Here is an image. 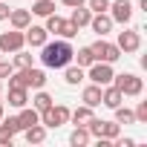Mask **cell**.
Masks as SVG:
<instances>
[{
	"mask_svg": "<svg viewBox=\"0 0 147 147\" xmlns=\"http://www.w3.org/2000/svg\"><path fill=\"white\" fill-rule=\"evenodd\" d=\"M72 52H75V49H72V43L69 40H55V43H43L40 46V61H43V66L46 69H63L66 63H72Z\"/></svg>",
	"mask_w": 147,
	"mask_h": 147,
	"instance_id": "6da1fadb",
	"label": "cell"
},
{
	"mask_svg": "<svg viewBox=\"0 0 147 147\" xmlns=\"http://www.w3.org/2000/svg\"><path fill=\"white\" fill-rule=\"evenodd\" d=\"M113 87H118L124 98H138V95L144 92V81L136 75V72H121V75H113Z\"/></svg>",
	"mask_w": 147,
	"mask_h": 147,
	"instance_id": "7a4b0ae2",
	"label": "cell"
},
{
	"mask_svg": "<svg viewBox=\"0 0 147 147\" xmlns=\"http://www.w3.org/2000/svg\"><path fill=\"white\" fill-rule=\"evenodd\" d=\"M40 124H43L46 130H58V127L69 124V107H66V104H52L49 110L40 113Z\"/></svg>",
	"mask_w": 147,
	"mask_h": 147,
	"instance_id": "3957f363",
	"label": "cell"
},
{
	"mask_svg": "<svg viewBox=\"0 0 147 147\" xmlns=\"http://www.w3.org/2000/svg\"><path fill=\"white\" fill-rule=\"evenodd\" d=\"M113 75H115L113 63H104V61H92V63L87 66V78H90L92 84H98V87H107V84H113Z\"/></svg>",
	"mask_w": 147,
	"mask_h": 147,
	"instance_id": "277c9868",
	"label": "cell"
},
{
	"mask_svg": "<svg viewBox=\"0 0 147 147\" xmlns=\"http://www.w3.org/2000/svg\"><path fill=\"white\" fill-rule=\"evenodd\" d=\"M90 49H92V58H95V61H104V63H115V61L121 58V49H118L115 43L104 40V38H98L95 43H90Z\"/></svg>",
	"mask_w": 147,
	"mask_h": 147,
	"instance_id": "5b68a950",
	"label": "cell"
},
{
	"mask_svg": "<svg viewBox=\"0 0 147 147\" xmlns=\"http://www.w3.org/2000/svg\"><path fill=\"white\" fill-rule=\"evenodd\" d=\"M115 46L121 49V55H133V52H138V49H141V32H138V29H124V32H118Z\"/></svg>",
	"mask_w": 147,
	"mask_h": 147,
	"instance_id": "8992f818",
	"label": "cell"
},
{
	"mask_svg": "<svg viewBox=\"0 0 147 147\" xmlns=\"http://www.w3.org/2000/svg\"><path fill=\"white\" fill-rule=\"evenodd\" d=\"M107 15L113 18V23H121V26H127V23L133 20V3H130V0H110V9H107Z\"/></svg>",
	"mask_w": 147,
	"mask_h": 147,
	"instance_id": "52a82bcc",
	"label": "cell"
},
{
	"mask_svg": "<svg viewBox=\"0 0 147 147\" xmlns=\"http://www.w3.org/2000/svg\"><path fill=\"white\" fill-rule=\"evenodd\" d=\"M26 46V38L20 29H9V32H0V52L9 55V52H18Z\"/></svg>",
	"mask_w": 147,
	"mask_h": 147,
	"instance_id": "ba28073f",
	"label": "cell"
},
{
	"mask_svg": "<svg viewBox=\"0 0 147 147\" xmlns=\"http://www.w3.org/2000/svg\"><path fill=\"white\" fill-rule=\"evenodd\" d=\"M23 38H26V43H29L32 49H40V46L49 40V32H46L43 26H38V23H29V26L23 29Z\"/></svg>",
	"mask_w": 147,
	"mask_h": 147,
	"instance_id": "9c48e42d",
	"label": "cell"
},
{
	"mask_svg": "<svg viewBox=\"0 0 147 147\" xmlns=\"http://www.w3.org/2000/svg\"><path fill=\"white\" fill-rule=\"evenodd\" d=\"M113 26H115V23H113V18H110L107 12H98V15L90 18V29H92L98 38H104L107 32H113Z\"/></svg>",
	"mask_w": 147,
	"mask_h": 147,
	"instance_id": "30bf717a",
	"label": "cell"
},
{
	"mask_svg": "<svg viewBox=\"0 0 147 147\" xmlns=\"http://www.w3.org/2000/svg\"><path fill=\"white\" fill-rule=\"evenodd\" d=\"M32 124H40V113L35 110V107H20L18 110V127H20V133L26 130V127H32Z\"/></svg>",
	"mask_w": 147,
	"mask_h": 147,
	"instance_id": "8fae6325",
	"label": "cell"
},
{
	"mask_svg": "<svg viewBox=\"0 0 147 147\" xmlns=\"http://www.w3.org/2000/svg\"><path fill=\"white\" fill-rule=\"evenodd\" d=\"M6 101H9V107L20 110V107H26V104H29V90H26V87H9Z\"/></svg>",
	"mask_w": 147,
	"mask_h": 147,
	"instance_id": "7c38bea8",
	"label": "cell"
},
{
	"mask_svg": "<svg viewBox=\"0 0 147 147\" xmlns=\"http://www.w3.org/2000/svg\"><path fill=\"white\" fill-rule=\"evenodd\" d=\"M121 101H124V95H121V90H118V87H113V84L101 87V104H104V107L115 110V107H118Z\"/></svg>",
	"mask_w": 147,
	"mask_h": 147,
	"instance_id": "4fadbf2b",
	"label": "cell"
},
{
	"mask_svg": "<svg viewBox=\"0 0 147 147\" xmlns=\"http://www.w3.org/2000/svg\"><path fill=\"white\" fill-rule=\"evenodd\" d=\"M81 101H84L87 107H92V110H95V107H101V87L90 81V84L81 90Z\"/></svg>",
	"mask_w": 147,
	"mask_h": 147,
	"instance_id": "5bb4252c",
	"label": "cell"
},
{
	"mask_svg": "<svg viewBox=\"0 0 147 147\" xmlns=\"http://www.w3.org/2000/svg\"><path fill=\"white\" fill-rule=\"evenodd\" d=\"M9 23H12V29H26L29 23H32V12L29 9H12L9 12Z\"/></svg>",
	"mask_w": 147,
	"mask_h": 147,
	"instance_id": "9a60e30c",
	"label": "cell"
},
{
	"mask_svg": "<svg viewBox=\"0 0 147 147\" xmlns=\"http://www.w3.org/2000/svg\"><path fill=\"white\" fill-rule=\"evenodd\" d=\"M84 78H87L84 66H78V63H75V66H72V63H66V66H63V81H66L69 87H78Z\"/></svg>",
	"mask_w": 147,
	"mask_h": 147,
	"instance_id": "2e32d148",
	"label": "cell"
},
{
	"mask_svg": "<svg viewBox=\"0 0 147 147\" xmlns=\"http://www.w3.org/2000/svg\"><path fill=\"white\" fill-rule=\"evenodd\" d=\"M95 113H92V107H87V104H81V107H75V110H69V121L75 124V127H87V121L92 118Z\"/></svg>",
	"mask_w": 147,
	"mask_h": 147,
	"instance_id": "e0dca14e",
	"label": "cell"
},
{
	"mask_svg": "<svg viewBox=\"0 0 147 147\" xmlns=\"http://www.w3.org/2000/svg\"><path fill=\"white\" fill-rule=\"evenodd\" d=\"M23 138L29 144H40V141H46V127L43 124H32V127L23 130Z\"/></svg>",
	"mask_w": 147,
	"mask_h": 147,
	"instance_id": "ac0fdd59",
	"label": "cell"
},
{
	"mask_svg": "<svg viewBox=\"0 0 147 147\" xmlns=\"http://www.w3.org/2000/svg\"><path fill=\"white\" fill-rule=\"evenodd\" d=\"M90 18H92V12H90L87 6H75V9H72V15H69V20L75 23L78 29H84V26H90Z\"/></svg>",
	"mask_w": 147,
	"mask_h": 147,
	"instance_id": "d6986e66",
	"label": "cell"
},
{
	"mask_svg": "<svg viewBox=\"0 0 147 147\" xmlns=\"http://www.w3.org/2000/svg\"><path fill=\"white\" fill-rule=\"evenodd\" d=\"M52 104H55V98H52V95H49L46 90H38V92L32 95V107H35L38 113H43V110H49Z\"/></svg>",
	"mask_w": 147,
	"mask_h": 147,
	"instance_id": "ffe728a7",
	"label": "cell"
},
{
	"mask_svg": "<svg viewBox=\"0 0 147 147\" xmlns=\"http://www.w3.org/2000/svg\"><path fill=\"white\" fill-rule=\"evenodd\" d=\"M26 75H29V90H43V87H46V72H43V69L29 66Z\"/></svg>",
	"mask_w": 147,
	"mask_h": 147,
	"instance_id": "44dd1931",
	"label": "cell"
},
{
	"mask_svg": "<svg viewBox=\"0 0 147 147\" xmlns=\"http://www.w3.org/2000/svg\"><path fill=\"white\" fill-rule=\"evenodd\" d=\"M90 138H92V136H90L87 127H75V130L69 133V144H72V147H87Z\"/></svg>",
	"mask_w": 147,
	"mask_h": 147,
	"instance_id": "7402d4cb",
	"label": "cell"
},
{
	"mask_svg": "<svg viewBox=\"0 0 147 147\" xmlns=\"http://www.w3.org/2000/svg\"><path fill=\"white\" fill-rule=\"evenodd\" d=\"M55 12V3L52 0H35L32 3V15H38V18H46V15H52Z\"/></svg>",
	"mask_w": 147,
	"mask_h": 147,
	"instance_id": "603a6c76",
	"label": "cell"
},
{
	"mask_svg": "<svg viewBox=\"0 0 147 147\" xmlns=\"http://www.w3.org/2000/svg\"><path fill=\"white\" fill-rule=\"evenodd\" d=\"M72 58H75V63H78V66H84V69H87V66H90V63L95 61V58H92V49H90V46H81L78 52H72Z\"/></svg>",
	"mask_w": 147,
	"mask_h": 147,
	"instance_id": "cb8c5ba5",
	"label": "cell"
},
{
	"mask_svg": "<svg viewBox=\"0 0 147 147\" xmlns=\"http://www.w3.org/2000/svg\"><path fill=\"white\" fill-rule=\"evenodd\" d=\"M63 20H66V18H61V15H55V12H52V15H46L43 29H46L49 35H58V32H61V26H63Z\"/></svg>",
	"mask_w": 147,
	"mask_h": 147,
	"instance_id": "d4e9b609",
	"label": "cell"
},
{
	"mask_svg": "<svg viewBox=\"0 0 147 147\" xmlns=\"http://www.w3.org/2000/svg\"><path fill=\"white\" fill-rule=\"evenodd\" d=\"M113 113H115V121H118V124H136V113H133V110H127L124 104H118Z\"/></svg>",
	"mask_w": 147,
	"mask_h": 147,
	"instance_id": "484cf974",
	"label": "cell"
},
{
	"mask_svg": "<svg viewBox=\"0 0 147 147\" xmlns=\"http://www.w3.org/2000/svg\"><path fill=\"white\" fill-rule=\"evenodd\" d=\"M12 55H15V61H12V66H15V69H26V66H32V52L18 49V52H12Z\"/></svg>",
	"mask_w": 147,
	"mask_h": 147,
	"instance_id": "4316f807",
	"label": "cell"
},
{
	"mask_svg": "<svg viewBox=\"0 0 147 147\" xmlns=\"http://www.w3.org/2000/svg\"><path fill=\"white\" fill-rule=\"evenodd\" d=\"M101 136H104V138H110V141H115V138L121 136V124H118V121H104Z\"/></svg>",
	"mask_w": 147,
	"mask_h": 147,
	"instance_id": "83f0119b",
	"label": "cell"
},
{
	"mask_svg": "<svg viewBox=\"0 0 147 147\" xmlns=\"http://www.w3.org/2000/svg\"><path fill=\"white\" fill-rule=\"evenodd\" d=\"M78 32H81V29H78L75 23H72V20H63V26H61V32H58V35H61L63 40H72V38H75Z\"/></svg>",
	"mask_w": 147,
	"mask_h": 147,
	"instance_id": "f1b7e54d",
	"label": "cell"
},
{
	"mask_svg": "<svg viewBox=\"0 0 147 147\" xmlns=\"http://www.w3.org/2000/svg\"><path fill=\"white\" fill-rule=\"evenodd\" d=\"M92 15H98V12H107L110 9V0H87V3H84Z\"/></svg>",
	"mask_w": 147,
	"mask_h": 147,
	"instance_id": "f546056e",
	"label": "cell"
},
{
	"mask_svg": "<svg viewBox=\"0 0 147 147\" xmlns=\"http://www.w3.org/2000/svg\"><path fill=\"white\" fill-rule=\"evenodd\" d=\"M133 113H136V124H147V101H138Z\"/></svg>",
	"mask_w": 147,
	"mask_h": 147,
	"instance_id": "4dcf8cb0",
	"label": "cell"
},
{
	"mask_svg": "<svg viewBox=\"0 0 147 147\" xmlns=\"http://www.w3.org/2000/svg\"><path fill=\"white\" fill-rule=\"evenodd\" d=\"M12 72H15V66H12L9 61H3V58H0V81H3V78H9Z\"/></svg>",
	"mask_w": 147,
	"mask_h": 147,
	"instance_id": "1f68e13d",
	"label": "cell"
},
{
	"mask_svg": "<svg viewBox=\"0 0 147 147\" xmlns=\"http://www.w3.org/2000/svg\"><path fill=\"white\" fill-rule=\"evenodd\" d=\"M113 147H136V138H124V136H118V138L113 141Z\"/></svg>",
	"mask_w": 147,
	"mask_h": 147,
	"instance_id": "d6a6232c",
	"label": "cell"
},
{
	"mask_svg": "<svg viewBox=\"0 0 147 147\" xmlns=\"http://www.w3.org/2000/svg\"><path fill=\"white\" fill-rule=\"evenodd\" d=\"M9 12H12V6L0 0V20H9Z\"/></svg>",
	"mask_w": 147,
	"mask_h": 147,
	"instance_id": "836d02e7",
	"label": "cell"
},
{
	"mask_svg": "<svg viewBox=\"0 0 147 147\" xmlns=\"http://www.w3.org/2000/svg\"><path fill=\"white\" fill-rule=\"evenodd\" d=\"M61 3H63V6H69V9H75V6H84L87 0H61Z\"/></svg>",
	"mask_w": 147,
	"mask_h": 147,
	"instance_id": "e575fe53",
	"label": "cell"
},
{
	"mask_svg": "<svg viewBox=\"0 0 147 147\" xmlns=\"http://www.w3.org/2000/svg\"><path fill=\"white\" fill-rule=\"evenodd\" d=\"M0 118H3V104H0Z\"/></svg>",
	"mask_w": 147,
	"mask_h": 147,
	"instance_id": "d590c367",
	"label": "cell"
},
{
	"mask_svg": "<svg viewBox=\"0 0 147 147\" xmlns=\"http://www.w3.org/2000/svg\"><path fill=\"white\" fill-rule=\"evenodd\" d=\"M0 92H3V81H0Z\"/></svg>",
	"mask_w": 147,
	"mask_h": 147,
	"instance_id": "8d00e7d4",
	"label": "cell"
},
{
	"mask_svg": "<svg viewBox=\"0 0 147 147\" xmlns=\"http://www.w3.org/2000/svg\"><path fill=\"white\" fill-rule=\"evenodd\" d=\"M0 58H3V52H0Z\"/></svg>",
	"mask_w": 147,
	"mask_h": 147,
	"instance_id": "74e56055",
	"label": "cell"
}]
</instances>
